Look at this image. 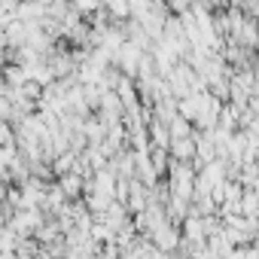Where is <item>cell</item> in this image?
Wrapping results in <instances>:
<instances>
[{
  "instance_id": "4",
  "label": "cell",
  "mask_w": 259,
  "mask_h": 259,
  "mask_svg": "<svg viewBox=\"0 0 259 259\" xmlns=\"http://www.w3.org/2000/svg\"><path fill=\"white\" fill-rule=\"evenodd\" d=\"M0 198H4V189H0Z\"/></svg>"
},
{
  "instance_id": "2",
  "label": "cell",
  "mask_w": 259,
  "mask_h": 259,
  "mask_svg": "<svg viewBox=\"0 0 259 259\" xmlns=\"http://www.w3.org/2000/svg\"><path fill=\"white\" fill-rule=\"evenodd\" d=\"M64 192H67V195H76V192H79V177H67V180H64Z\"/></svg>"
},
{
  "instance_id": "3",
  "label": "cell",
  "mask_w": 259,
  "mask_h": 259,
  "mask_svg": "<svg viewBox=\"0 0 259 259\" xmlns=\"http://www.w3.org/2000/svg\"><path fill=\"white\" fill-rule=\"evenodd\" d=\"M76 7L89 13V10H98V0H76Z\"/></svg>"
},
{
  "instance_id": "1",
  "label": "cell",
  "mask_w": 259,
  "mask_h": 259,
  "mask_svg": "<svg viewBox=\"0 0 259 259\" xmlns=\"http://www.w3.org/2000/svg\"><path fill=\"white\" fill-rule=\"evenodd\" d=\"M156 241H159L162 247H168V244L174 247V241H177V235H174L171 229H159V232H156Z\"/></svg>"
}]
</instances>
